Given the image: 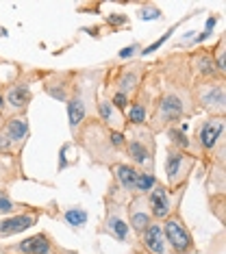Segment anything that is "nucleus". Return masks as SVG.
Instances as JSON below:
<instances>
[{
  "instance_id": "obj_1",
  "label": "nucleus",
  "mask_w": 226,
  "mask_h": 254,
  "mask_svg": "<svg viewBox=\"0 0 226 254\" xmlns=\"http://www.w3.org/2000/svg\"><path fill=\"white\" fill-rule=\"evenodd\" d=\"M156 74V98L148 120V128L154 135H163L172 126H181L183 122L196 118L191 87L194 78L189 70L187 50H176L159 57L150 63Z\"/></svg>"
},
{
  "instance_id": "obj_2",
  "label": "nucleus",
  "mask_w": 226,
  "mask_h": 254,
  "mask_svg": "<svg viewBox=\"0 0 226 254\" xmlns=\"http://www.w3.org/2000/svg\"><path fill=\"white\" fill-rule=\"evenodd\" d=\"M74 146H78L87 154L89 163L94 167H111L124 161V132L107 128L100 120H87L80 130L72 137Z\"/></svg>"
},
{
  "instance_id": "obj_3",
  "label": "nucleus",
  "mask_w": 226,
  "mask_h": 254,
  "mask_svg": "<svg viewBox=\"0 0 226 254\" xmlns=\"http://www.w3.org/2000/svg\"><path fill=\"white\" fill-rule=\"evenodd\" d=\"M104 65L98 67H74V89L68 100V126L72 137L80 130L87 120L96 118V102L100 96Z\"/></svg>"
},
{
  "instance_id": "obj_4",
  "label": "nucleus",
  "mask_w": 226,
  "mask_h": 254,
  "mask_svg": "<svg viewBox=\"0 0 226 254\" xmlns=\"http://www.w3.org/2000/svg\"><path fill=\"white\" fill-rule=\"evenodd\" d=\"M148 67H150V63L142 61V59H133V61H124V63L111 61L109 65H104L100 96L107 98L118 111L124 113L131 98L142 87L144 78H146V74H148Z\"/></svg>"
},
{
  "instance_id": "obj_5",
  "label": "nucleus",
  "mask_w": 226,
  "mask_h": 254,
  "mask_svg": "<svg viewBox=\"0 0 226 254\" xmlns=\"http://www.w3.org/2000/svg\"><path fill=\"white\" fill-rule=\"evenodd\" d=\"M44 72L46 67L17 65L13 76L0 83V115L2 118L28 113V107L33 102V85L42 80Z\"/></svg>"
},
{
  "instance_id": "obj_6",
  "label": "nucleus",
  "mask_w": 226,
  "mask_h": 254,
  "mask_svg": "<svg viewBox=\"0 0 226 254\" xmlns=\"http://www.w3.org/2000/svg\"><path fill=\"white\" fill-rule=\"evenodd\" d=\"M131 198L126 193H122L115 185L109 181L107 191L102 195L104 202V215L102 222L98 226V235H107L113 237L118 244H124L129 248H137V237L133 235V230L129 226V217H126V202Z\"/></svg>"
},
{
  "instance_id": "obj_7",
  "label": "nucleus",
  "mask_w": 226,
  "mask_h": 254,
  "mask_svg": "<svg viewBox=\"0 0 226 254\" xmlns=\"http://www.w3.org/2000/svg\"><path fill=\"white\" fill-rule=\"evenodd\" d=\"M124 161L135 165L137 170L154 174L156 172V135L148 128V124L142 126H126L124 130Z\"/></svg>"
},
{
  "instance_id": "obj_8",
  "label": "nucleus",
  "mask_w": 226,
  "mask_h": 254,
  "mask_svg": "<svg viewBox=\"0 0 226 254\" xmlns=\"http://www.w3.org/2000/svg\"><path fill=\"white\" fill-rule=\"evenodd\" d=\"M224 128H226V118H202L194 126V135L191 137V154L198 159V163L207 170L209 161L216 152L218 143L224 139Z\"/></svg>"
},
{
  "instance_id": "obj_9",
  "label": "nucleus",
  "mask_w": 226,
  "mask_h": 254,
  "mask_svg": "<svg viewBox=\"0 0 226 254\" xmlns=\"http://www.w3.org/2000/svg\"><path fill=\"white\" fill-rule=\"evenodd\" d=\"M191 98L196 113H207L209 118H226V78L194 83Z\"/></svg>"
},
{
  "instance_id": "obj_10",
  "label": "nucleus",
  "mask_w": 226,
  "mask_h": 254,
  "mask_svg": "<svg viewBox=\"0 0 226 254\" xmlns=\"http://www.w3.org/2000/svg\"><path fill=\"white\" fill-rule=\"evenodd\" d=\"M111 172V183L120 189L122 193H126L129 198H135V195H148V191L154 187V183L159 181L156 174H148V172L137 170L135 165L126 163H115L109 167Z\"/></svg>"
},
{
  "instance_id": "obj_11",
  "label": "nucleus",
  "mask_w": 226,
  "mask_h": 254,
  "mask_svg": "<svg viewBox=\"0 0 226 254\" xmlns=\"http://www.w3.org/2000/svg\"><path fill=\"white\" fill-rule=\"evenodd\" d=\"M198 167V159L191 157L189 152L174 148L167 143L165 146V161H163V172H165V185L172 191L178 189H187L189 178L194 170Z\"/></svg>"
},
{
  "instance_id": "obj_12",
  "label": "nucleus",
  "mask_w": 226,
  "mask_h": 254,
  "mask_svg": "<svg viewBox=\"0 0 226 254\" xmlns=\"http://www.w3.org/2000/svg\"><path fill=\"white\" fill-rule=\"evenodd\" d=\"M154 98H156V74L152 70V65H150L142 87H139L137 94L131 98L129 107H126V111H124L126 122L131 126L148 124L150 113H152V107H154Z\"/></svg>"
},
{
  "instance_id": "obj_13",
  "label": "nucleus",
  "mask_w": 226,
  "mask_h": 254,
  "mask_svg": "<svg viewBox=\"0 0 226 254\" xmlns=\"http://www.w3.org/2000/svg\"><path fill=\"white\" fill-rule=\"evenodd\" d=\"M44 215H50V217L59 215L55 202H50L48 206H31L28 211L15 213V215H9V217H0V241L31 230L33 226H37Z\"/></svg>"
},
{
  "instance_id": "obj_14",
  "label": "nucleus",
  "mask_w": 226,
  "mask_h": 254,
  "mask_svg": "<svg viewBox=\"0 0 226 254\" xmlns=\"http://www.w3.org/2000/svg\"><path fill=\"white\" fill-rule=\"evenodd\" d=\"M161 230H163V237L172 254H196V239L191 235L185 217L181 215V209L170 213L161 222Z\"/></svg>"
},
{
  "instance_id": "obj_15",
  "label": "nucleus",
  "mask_w": 226,
  "mask_h": 254,
  "mask_svg": "<svg viewBox=\"0 0 226 254\" xmlns=\"http://www.w3.org/2000/svg\"><path fill=\"white\" fill-rule=\"evenodd\" d=\"M4 250L7 254H78L76 250H70V248L57 244V239L48 230H39V233L24 237L15 244H4Z\"/></svg>"
},
{
  "instance_id": "obj_16",
  "label": "nucleus",
  "mask_w": 226,
  "mask_h": 254,
  "mask_svg": "<svg viewBox=\"0 0 226 254\" xmlns=\"http://www.w3.org/2000/svg\"><path fill=\"white\" fill-rule=\"evenodd\" d=\"M185 195V189H178V191H172L167 189V185L163 181H156L154 187L148 191L146 202H148V209L152 213L154 222H163V219L170 215V213L181 209V200Z\"/></svg>"
},
{
  "instance_id": "obj_17",
  "label": "nucleus",
  "mask_w": 226,
  "mask_h": 254,
  "mask_svg": "<svg viewBox=\"0 0 226 254\" xmlns=\"http://www.w3.org/2000/svg\"><path fill=\"white\" fill-rule=\"evenodd\" d=\"M39 85H42L46 96H50L57 102L68 105L72 89H74V70L72 67L70 70H46Z\"/></svg>"
},
{
  "instance_id": "obj_18",
  "label": "nucleus",
  "mask_w": 226,
  "mask_h": 254,
  "mask_svg": "<svg viewBox=\"0 0 226 254\" xmlns=\"http://www.w3.org/2000/svg\"><path fill=\"white\" fill-rule=\"evenodd\" d=\"M2 130L7 135V139L11 143V152L13 157L22 159V152H24L28 139H31V124H28V113L22 115H13V118H4Z\"/></svg>"
},
{
  "instance_id": "obj_19",
  "label": "nucleus",
  "mask_w": 226,
  "mask_h": 254,
  "mask_svg": "<svg viewBox=\"0 0 226 254\" xmlns=\"http://www.w3.org/2000/svg\"><path fill=\"white\" fill-rule=\"evenodd\" d=\"M187 55H189V70H191L194 83L220 78L216 72V65H213V57H211V48L209 46H196V48L187 50Z\"/></svg>"
},
{
  "instance_id": "obj_20",
  "label": "nucleus",
  "mask_w": 226,
  "mask_h": 254,
  "mask_svg": "<svg viewBox=\"0 0 226 254\" xmlns=\"http://www.w3.org/2000/svg\"><path fill=\"white\" fill-rule=\"evenodd\" d=\"M126 217H129V226H131L135 237H139L150 224L154 222L152 213L148 209L146 195H135V198H131L126 202Z\"/></svg>"
},
{
  "instance_id": "obj_21",
  "label": "nucleus",
  "mask_w": 226,
  "mask_h": 254,
  "mask_svg": "<svg viewBox=\"0 0 226 254\" xmlns=\"http://www.w3.org/2000/svg\"><path fill=\"white\" fill-rule=\"evenodd\" d=\"M137 250L144 254H172L163 237V230H161V222H152L137 237Z\"/></svg>"
},
{
  "instance_id": "obj_22",
  "label": "nucleus",
  "mask_w": 226,
  "mask_h": 254,
  "mask_svg": "<svg viewBox=\"0 0 226 254\" xmlns=\"http://www.w3.org/2000/svg\"><path fill=\"white\" fill-rule=\"evenodd\" d=\"M96 118L100 120L107 128L118 130V132H124L126 126H129L124 113L118 111V109H115L111 102H109L107 98H102V96H98V102H96Z\"/></svg>"
},
{
  "instance_id": "obj_23",
  "label": "nucleus",
  "mask_w": 226,
  "mask_h": 254,
  "mask_svg": "<svg viewBox=\"0 0 226 254\" xmlns=\"http://www.w3.org/2000/svg\"><path fill=\"white\" fill-rule=\"evenodd\" d=\"M17 181H28L24 174L22 159L17 157H0V189H9Z\"/></svg>"
},
{
  "instance_id": "obj_24",
  "label": "nucleus",
  "mask_w": 226,
  "mask_h": 254,
  "mask_svg": "<svg viewBox=\"0 0 226 254\" xmlns=\"http://www.w3.org/2000/svg\"><path fill=\"white\" fill-rule=\"evenodd\" d=\"M31 206L33 204L13 200V195H11L9 189H0V217H9V215H15V213L28 211Z\"/></svg>"
},
{
  "instance_id": "obj_25",
  "label": "nucleus",
  "mask_w": 226,
  "mask_h": 254,
  "mask_svg": "<svg viewBox=\"0 0 226 254\" xmlns=\"http://www.w3.org/2000/svg\"><path fill=\"white\" fill-rule=\"evenodd\" d=\"M163 135H167V143H170V146L191 154V137L187 135V130H185V122L181 126H172V128H167ZM191 157H194V154H191Z\"/></svg>"
},
{
  "instance_id": "obj_26",
  "label": "nucleus",
  "mask_w": 226,
  "mask_h": 254,
  "mask_svg": "<svg viewBox=\"0 0 226 254\" xmlns=\"http://www.w3.org/2000/svg\"><path fill=\"white\" fill-rule=\"evenodd\" d=\"M211 57H213V65L220 78H226V39L224 35L218 37L216 46H211Z\"/></svg>"
},
{
  "instance_id": "obj_27",
  "label": "nucleus",
  "mask_w": 226,
  "mask_h": 254,
  "mask_svg": "<svg viewBox=\"0 0 226 254\" xmlns=\"http://www.w3.org/2000/svg\"><path fill=\"white\" fill-rule=\"evenodd\" d=\"M87 217H89V215H87V211L83 209V206H78V204L76 206H70V209H66L61 213V219L68 224L70 228H83L87 224Z\"/></svg>"
},
{
  "instance_id": "obj_28",
  "label": "nucleus",
  "mask_w": 226,
  "mask_h": 254,
  "mask_svg": "<svg viewBox=\"0 0 226 254\" xmlns=\"http://www.w3.org/2000/svg\"><path fill=\"white\" fill-rule=\"evenodd\" d=\"M209 211L211 215L218 217L220 224L226 222L224 211H226V193H209Z\"/></svg>"
},
{
  "instance_id": "obj_29",
  "label": "nucleus",
  "mask_w": 226,
  "mask_h": 254,
  "mask_svg": "<svg viewBox=\"0 0 226 254\" xmlns=\"http://www.w3.org/2000/svg\"><path fill=\"white\" fill-rule=\"evenodd\" d=\"M104 26H107V31H120V28H129V18H126L124 13H109L107 18H104Z\"/></svg>"
},
{
  "instance_id": "obj_30",
  "label": "nucleus",
  "mask_w": 226,
  "mask_h": 254,
  "mask_svg": "<svg viewBox=\"0 0 226 254\" xmlns=\"http://www.w3.org/2000/svg\"><path fill=\"white\" fill-rule=\"evenodd\" d=\"M137 15H139V20H163V11L159 7H154V4H150V2L139 4Z\"/></svg>"
},
{
  "instance_id": "obj_31",
  "label": "nucleus",
  "mask_w": 226,
  "mask_h": 254,
  "mask_svg": "<svg viewBox=\"0 0 226 254\" xmlns=\"http://www.w3.org/2000/svg\"><path fill=\"white\" fill-rule=\"evenodd\" d=\"M144 50V46L142 44H131V46H126V48H122L118 57H115V61L113 63H122V61H133V57H139V53Z\"/></svg>"
},
{
  "instance_id": "obj_32",
  "label": "nucleus",
  "mask_w": 226,
  "mask_h": 254,
  "mask_svg": "<svg viewBox=\"0 0 226 254\" xmlns=\"http://www.w3.org/2000/svg\"><path fill=\"white\" fill-rule=\"evenodd\" d=\"M2 124H4V118L0 115V157H13V152H11V143H9L7 135H4V130H2Z\"/></svg>"
},
{
  "instance_id": "obj_33",
  "label": "nucleus",
  "mask_w": 226,
  "mask_h": 254,
  "mask_svg": "<svg viewBox=\"0 0 226 254\" xmlns=\"http://www.w3.org/2000/svg\"><path fill=\"white\" fill-rule=\"evenodd\" d=\"M0 254H7V250H4V244H0Z\"/></svg>"
},
{
  "instance_id": "obj_34",
  "label": "nucleus",
  "mask_w": 226,
  "mask_h": 254,
  "mask_svg": "<svg viewBox=\"0 0 226 254\" xmlns=\"http://www.w3.org/2000/svg\"><path fill=\"white\" fill-rule=\"evenodd\" d=\"M2 63H4V61H2V57H0V65H2ZM0 83H2V80H0Z\"/></svg>"
}]
</instances>
